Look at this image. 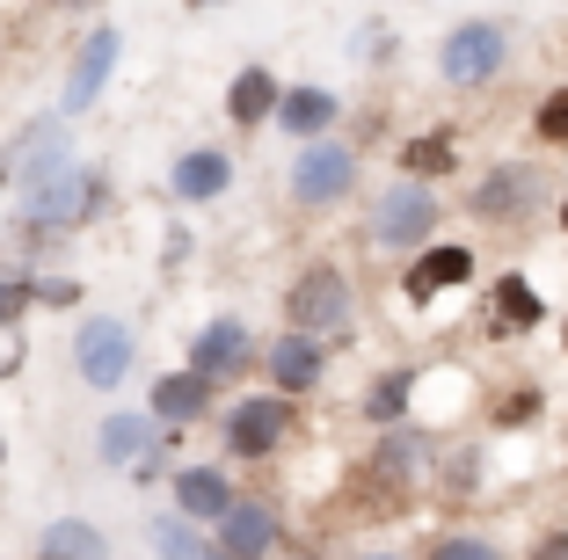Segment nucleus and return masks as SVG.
Masks as SVG:
<instances>
[{
  "instance_id": "1",
  "label": "nucleus",
  "mask_w": 568,
  "mask_h": 560,
  "mask_svg": "<svg viewBox=\"0 0 568 560\" xmlns=\"http://www.w3.org/2000/svg\"><path fill=\"white\" fill-rule=\"evenodd\" d=\"M102 204H110V175L102 167H51V175L22 182V233H73V226H95Z\"/></svg>"
},
{
  "instance_id": "2",
  "label": "nucleus",
  "mask_w": 568,
  "mask_h": 560,
  "mask_svg": "<svg viewBox=\"0 0 568 560\" xmlns=\"http://www.w3.org/2000/svg\"><path fill=\"white\" fill-rule=\"evenodd\" d=\"M351 277L335 263H306L300 277L284 284V328H300V335H351Z\"/></svg>"
},
{
  "instance_id": "3",
  "label": "nucleus",
  "mask_w": 568,
  "mask_h": 560,
  "mask_svg": "<svg viewBox=\"0 0 568 560\" xmlns=\"http://www.w3.org/2000/svg\"><path fill=\"white\" fill-rule=\"evenodd\" d=\"M503 67H510V22L474 16V22L437 37V81L445 88H488Z\"/></svg>"
},
{
  "instance_id": "4",
  "label": "nucleus",
  "mask_w": 568,
  "mask_h": 560,
  "mask_svg": "<svg viewBox=\"0 0 568 560\" xmlns=\"http://www.w3.org/2000/svg\"><path fill=\"white\" fill-rule=\"evenodd\" d=\"M132 364H139V335H132V320H118V314L81 320V335H73V371H81V386L110 394V386L132 379Z\"/></svg>"
},
{
  "instance_id": "5",
  "label": "nucleus",
  "mask_w": 568,
  "mask_h": 560,
  "mask_svg": "<svg viewBox=\"0 0 568 560\" xmlns=\"http://www.w3.org/2000/svg\"><path fill=\"white\" fill-rule=\"evenodd\" d=\"M539 204H547V167H532V161H503L481 175V190H467V212L481 226H518Z\"/></svg>"
},
{
  "instance_id": "6",
  "label": "nucleus",
  "mask_w": 568,
  "mask_h": 560,
  "mask_svg": "<svg viewBox=\"0 0 568 560\" xmlns=\"http://www.w3.org/2000/svg\"><path fill=\"white\" fill-rule=\"evenodd\" d=\"M357 190V153L343 139H306L300 161H292V204L300 212H328Z\"/></svg>"
},
{
  "instance_id": "7",
  "label": "nucleus",
  "mask_w": 568,
  "mask_h": 560,
  "mask_svg": "<svg viewBox=\"0 0 568 560\" xmlns=\"http://www.w3.org/2000/svg\"><path fill=\"white\" fill-rule=\"evenodd\" d=\"M430 233H437V197H430V182L402 175L379 204H372V247H430Z\"/></svg>"
},
{
  "instance_id": "8",
  "label": "nucleus",
  "mask_w": 568,
  "mask_h": 560,
  "mask_svg": "<svg viewBox=\"0 0 568 560\" xmlns=\"http://www.w3.org/2000/svg\"><path fill=\"white\" fill-rule=\"evenodd\" d=\"M226 451L234 459H270V451H284V429H292V400L270 386V394H248L226 408Z\"/></svg>"
},
{
  "instance_id": "9",
  "label": "nucleus",
  "mask_w": 568,
  "mask_h": 560,
  "mask_svg": "<svg viewBox=\"0 0 568 560\" xmlns=\"http://www.w3.org/2000/svg\"><path fill=\"white\" fill-rule=\"evenodd\" d=\"M118 59H124V30H118V22L88 30L81 51H73V67H67V88H59V110H67V116L95 110L102 88H110V73H118Z\"/></svg>"
},
{
  "instance_id": "10",
  "label": "nucleus",
  "mask_w": 568,
  "mask_h": 560,
  "mask_svg": "<svg viewBox=\"0 0 568 560\" xmlns=\"http://www.w3.org/2000/svg\"><path fill=\"white\" fill-rule=\"evenodd\" d=\"M212 394H219V379H204L197 364H183V371H161V379H153L146 415L161 429H190V422H204V415H212Z\"/></svg>"
},
{
  "instance_id": "11",
  "label": "nucleus",
  "mask_w": 568,
  "mask_h": 560,
  "mask_svg": "<svg viewBox=\"0 0 568 560\" xmlns=\"http://www.w3.org/2000/svg\"><path fill=\"white\" fill-rule=\"evenodd\" d=\"M270 386H277L284 400H300V394H314L321 386V371H328V343L321 335H300V328H284L277 343H270Z\"/></svg>"
},
{
  "instance_id": "12",
  "label": "nucleus",
  "mask_w": 568,
  "mask_h": 560,
  "mask_svg": "<svg viewBox=\"0 0 568 560\" xmlns=\"http://www.w3.org/2000/svg\"><path fill=\"white\" fill-rule=\"evenodd\" d=\"M270 546H277V510H270V502H248V495H234V510L212 525V553L219 560H263Z\"/></svg>"
},
{
  "instance_id": "13",
  "label": "nucleus",
  "mask_w": 568,
  "mask_h": 560,
  "mask_svg": "<svg viewBox=\"0 0 568 560\" xmlns=\"http://www.w3.org/2000/svg\"><path fill=\"white\" fill-rule=\"evenodd\" d=\"M234 190V161H226V146H190L183 161L168 167V197L175 204H212Z\"/></svg>"
},
{
  "instance_id": "14",
  "label": "nucleus",
  "mask_w": 568,
  "mask_h": 560,
  "mask_svg": "<svg viewBox=\"0 0 568 560\" xmlns=\"http://www.w3.org/2000/svg\"><path fill=\"white\" fill-rule=\"evenodd\" d=\"M270 124H277L284 139H328L335 124H343V102L328 95V88H314V81H300V88H284L277 95V116H270Z\"/></svg>"
},
{
  "instance_id": "15",
  "label": "nucleus",
  "mask_w": 568,
  "mask_h": 560,
  "mask_svg": "<svg viewBox=\"0 0 568 560\" xmlns=\"http://www.w3.org/2000/svg\"><path fill=\"white\" fill-rule=\"evenodd\" d=\"M190 364H197L204 379H234V371H248L255 364V343H248V328L241 320H204L197 328V343H190Z\"/></svg>"
},
{
  "instance_id": "16",
  "label": "nucleus",
  "mask_w": 568,
  "mask_h": 560,
  "mask_svg": "<svg viewBox=\"0 0 568 560\" xmlns=\"http://www.w3.org/2000/svg\"><path fill=\"white\" fill-rule=\"evenodd\" d=\"M474 277V247H416V263H408V306H430L437 292H459Z\"/></svg>"
},
{
  "instance_id": "17",
  "label": "nucleus",
  "mask_w": 568,
  "mask_h": 560,
  "mask_svg": "<svg viewBox=\"0 0 568 560\" xmlns=\"http://www.w3.org/2000/svg\"><path fill=\"white\" fill-rule=\"evenodd\" d=\"M277 95H284V81L270 67H241L234 88H226V116H234V132H263L270 116H277Z\"/></svg>"
},
{
  "instance_id": "18",
  "label": "nucleus",
  "mask_w": 568,
  "mask_h": 560,
  "mask_svg": "<svg viewBox=\"0 0 568 560\" xmlns=\"http://www.w3.org/2000/svg\"><path fill=\"white\" fill-rule=\"evenodd\" d=\"M175 502H183V517H197V525H219V517L234 510V480L219 474V466H183V474H175Z\"/></svg>"
},
{
  "instance_id": "19",
  "label": "nucleus",
  "mask_w": 568,
  "mask_h": 560,
  "mask_svg": "<svg viewBox=\"0 0 568 560\" xmlns=\"http://www.w3.org/2000/svg\"><path fill=\"white\" fill-rule=\"evenodd\" d=\"M8 161L22 167V182H37V175H51V167H67V161H73V132L44 116V124H30V132L16 139V153H8Z\"/></svg>"
},
{
  "instance_id": "20",
  "label": "nucleus",
  "mask_w": 568,
  "mask_h": 560,
  "mask_svg": "<svg viewBox=\"0 0 568 560\" xmlns=\"http://www.w3.org/2000/svg\"><path fill=\"white\" fill-rule=\"evenodd\" d=\"M402 175H416V182L459 175V132H445V124H430V132L402 139Z\"/></svg>"
},
{
  "instance_id": "21",
  "label": "nucleus",
  "mask_w": 568,
  "mask_h": 560,
  "mask_svg": "<svg viewBox=\"0 0 568 560\" xmlns=\"http://www.w3.org/2000/svg\"><path fill=\"white\" fill-rule=\"evenodd\" d=\"M37 553L44 560H110V539H102L88 517H51L44 539H37Z\"/></svg>"
},
{
  "instance_id": "22",
  "label": "nucleus",
  "mask_w": 568,
  "mask_h": 560,
  "mask_svg": "<svg viewBox=\"0 0 568 560\" xmlns=\"http://www.w3.org/2000/svg\"><path fill=\"white\" fill-rule=\"evenodd\" d=\"M153 437H161V422H153V415H110V422L95 429V459L102 466H132Z\"/></svg>"
},
{
  "instance_id": "23",
  "label": "nucleus",
  "mask_w": 568,
  "mask_h": 560,
  "mask_svg": "<svg viewBox=\"0 0 568 560\" xmlns=\"http://www.w3.org/2000/svg\"><path fill=\"white\" fill-rule=\"evenodd\" d=\"M488 320H496L503 335H510V328L525 335V328H539V320H547V306H539V292L518 277V269H510V277H496V292H488Z\"/></svg>"
},
{
  "instance_id": "24",
  "label": "nucleus",
  "mask_w": 568,
  "mask_h": 560,
  "mask_svg": "<svg viewBox=\"0 0 568 560\" xmlns=\"http://www.w3.org/2000/svg\"><path fill=\"white\" fill-rule=\"evenodd\" d=\"M153 553L161 560H219L212 539L197 531V517H161V525H153Z\"/></svg>"
},
{
  "instance_id": "25",
  "label": "nucleus",
  "mask_w": 568,
  "mask_h": 560,
  "mask_svg": "<svg viewBox=\"0 0 568 560\" xmlns=\"http://www.w3.org/2000/svg\"><path fill=\"white\" fill-rule=\"evenodd\" d=\"M408 394H416V379H408V371H386V379L372 386L365 415H372V422H379V429H394V422H402V415H408Z\"/></svg>"
},
{
  "instance_id": "26",
  "label": "nucleus",
  "mask_w": 568,
  "mask_h": 560,
  "mask_svg": "<svg viewBox=\"0 0 568 560\" xmlns=\"http://www.w3.org/2000/svg\"><path fill=\"white\" fill-rule=\"evenodd\" d=\"M532 132L547 139V146H568V81L554 88V95H539V110H532Z\"/></svg>"
},
{
  "instance_id": "27",
  "label": "nucleus",
  "mask_w": 568,
  "mask_h": 560,
  "mask_svg": "<svg viewBox=\"0 0 568 560\" xmlns=\"http://www.w3.org/2000/svg\"><path fill=\"white\" fill-rule=\"evenodd\" d=\"M30 306H37V284L30 277H0V328H16Z\"/></svg>"
},
{
  "instance_id": "28",
  "label": "nucleus",
  "mask_w": 568,
  "mask_h": 560,
  "mask_svg": "<svg viewBox=\"0 0 568 560\" xmlns=\"http://www.w3.org/2000/svg\"><path fill=\"white\" fill-rule=\"evenodd\" d=\"M430 560H503L488 539H467V531H452V539H437L430 546Z\"/></svg>"
},
{
  "instance_id": "29",
  "label": "nucleus",
  "mask_w": 568,
  "mask_h": 560,
  "mask_svg": "<svg viewBox=\"0 0 568 560\" xmlns=\"http://www.w3.org/2000/svg\"><path fill=\"white\" fill-rule=\"evenodd\" d=\"M73 298H81L73 277H44V284H37V306H73Z\"/></svg>"
},
{
  "instance_id": "30",
  "label": "nucleus",
  "mask_w": 568,
  "mask_h": 560,
  "mask_svg": "<svg viewBox=\"0 0 568 560\" xmlns=\"http://www.w3.org/2000/svg\"><path fill=\"white\" fill-rule=\"evenodd\" d=\"M532 415H539V394H532V386H525V394H510V400H503V422H532Z\"/></svg>"
},
{
  "instance_id": "31",
  "label": "nucleus",
  "mask_w": 568,
  "mask_h": 560,
  "mask_svg": "<svg viewBox=\"0 0 568 560\" xmlns=\"http://www.w3.org/2000/svg\"><path fill=\"white\" fill-rule=\"evenodd\" d=\"M532 560H568V531H547V539L532 546Z\"/></svg>"
},
{
  "instance_id": "32",
  "label": "nucleus",
  "mask_w": 568,
  "mask_h": 560,
  "mask_svg": "<svg viewBox=\"0 0 568 560\" xmlns=\"http://www.w3.org/2000/svg\"><path fill=\"white\" fill-rule=\"evenodd\" d=\"M51 8H67V16H88V8H102V0H51Z\"/></svg>"
},
{
  "instance_id": "33",
  "label": "nucleus",
  "mask_w": 568,
  "mask_h": 560,
  "mask_svg": "<svg viewBox=\"0 0 568 560\" xmlns=\"http://www.w3.org/2000/svg\"><path fill=\"white\" fill-rule=\"evenodd\" d=\"M8 175H16V161H8V153H0V190H8Z\"/></svg>"
},
{
  "instance_id": "34",
  "label": "nucleus",
  "mask_w": 568,
  "mask_h": 560,
  "mask_svg": "<svg viewBox=\"0 0 568 560\" xmlns=\"http://www.w3.org/2000/svg\"><path fill=\"white\" fill-rule=\"evenodd\" d=\"M357 560H402V553H357Z\"/></svg>"
},
{
  "instance_id": "35",
  "label": "nucleus",
  "mask_w": 568,
  "mask_h": 560,
  "mask_svg": "<svg viewBox=\"0 0 568 560\" xmlns=\"http://www.w3.org/2000/svg\"><path fill=\"white\" fill-rule=\"evenodd\" d=\"M183 8H219V0H183Z\"/></svg>"
},
{
  "instance_id": "36",
  "label": "nucleus",
  "mask_w": 568,
  "mask_h": 560,
  "mask_svg": "<svg viewBox=\"0 0 568 560\" xmlns=\"http://www.w3.org/2000/svg\"><path fill=\"white\" fill-rule=\"evenodd\" d=\"M561 233H568V197H561Z\"/></svg>"
},
{
  "instance_id": "37",
  "label": "nucleus",
  "mask_w": 568,
  "mask_h": 560,
  "mask_svg": "<svg viewBox=\"0 0 568 560\" xmlns=\"http://www.w3.org/2000/svg\"><path fill=\"white\" fill-rule=\"evenodd\" d=\"M0 459H8V437H0Z\"/></svg>"
},
{
  "instance_id": "38",
  "label": "nucleus",
  "mask_w": 568,
  "mask_h": 560,
  "mask_svg": "<svg viewBox=\"0 0 568 560\" xmlns=\"http://www.w3.org/2000/svg\"><path fill=\"white\" fill-rule=\"evenodd\" d=\"M561 343H568V328H561Z\"/></svg>"
}]
</instances>
